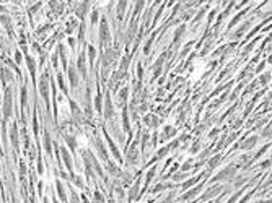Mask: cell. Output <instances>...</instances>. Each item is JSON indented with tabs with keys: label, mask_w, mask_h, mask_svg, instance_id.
<instances>
[{
	"label": "cell",
	"mask_w": 272,
	"mask_h": 203,
	"mask_svg": "<svg viewBox=\"0 0 272 203\" xmlns=\"http://www.w3.org/2000/svg\"><path fill=\"white\" fill-rule=\"evenodd\" d=\"M236 171H238V166H227L223 171H220L215 177L212 179V182H222V180H231L236 177Z\"/></svg>",
	"instance_id": "cell-1"
},
{
	"label": "cell",
	"mask_w": 272,
	"mask_h": 203,
	"mask_svg": "<svg viewBox=\"0 0 272 203\" xmlns=\"http://www.w3.org/2000/svg\"><path fill=\"white\" fill-rule=\"evenodd\" d=\"M39 91H41V96H42V99H44L47 109H49V85H47V75H42V76H41Z\"/></svg>",
	"instance_id": "cell-2"
},
{
	"label": "cell",
	"mask_w": 272,
	"mask_h": 203,
	"mask_svg": "<svg viewBox=\"0 0 272 203\" xmlns=\"http://www.w3.org/2000/svg\"><path fill=\"white\" fill-rule=\"evenodd\" d=\"M12 115V91L7 88L5 98H3V119L7 120Z\"/></svg>",
	"instance_id": "cell-3"
},
{
	"label": "cell",
	"mask_w": 272,
	"mask_h": 203,
	"mask_svg": "<svg viewBox=\"0 0 272 203\" xmlns=\"http://www.w3.org/2000/svg\"><path fill=\"white\" fill-rule=\"evenodd\" d=\"M109 41V28H108V21L104 18L101 20V25H99V42L104 44V42Z\"/></svg>",
	"instance_id": "cell-4"
},
{
	"label": "cell",
	"mask_w": 272,
	"mask_h": 203,
	"mask_svg": "<svg viewBox=\"0 0 272 203\" xmlns=\"http://www.w3.org/2000/svg\"><path fill=\"white\" fill-rule=\"evenodd\" d=\"M223 188H225V187H222V185H212L210 188H207V192L204 193L202 200H204V201H205V200H210L212 197H215V195H218V193L223 192Z\"/></svg>",
	"instance_id": "cell-5"
},
{
	"label": "cell",
	"mask_w": 272,
	"mask_h": 203,
	"mask_svg": "<svg viewBox=\"0 0 272 203\" xmlns=\"http://www.w3.org/2000/svg\"><path fill=\"white\" fill-rule=\"evenodd\" d=\"M59 153L62 155V158H64V163H65V166H67V169L70 171L74 174V166H72V158H70V155H69V151L65 150V148H59Z\"/></svg>",
	"instance_id": "cell-6"
},
{
	"label": "cell",
	"mask_w": 272,
	"mask_h": 203,
	"mask_svg": "<svg viewBox=\"0 0 272 203\" xmlns=\"http://www.w3.org/2000/svg\"><path fill=\"white\" fill-rule=\"evenodd\" d=\"M202 188H204V182H200L196 188H192V190H189V192H186L184 195H183V197H181V200H189V198H194L196 197V195L200 192V190H202Z\"/></svg>",
	"instance_id": "cell-7"
},
{
	"label": "cell",
	"mask_w": 272,
	"mask_h": 203,
	"mask_svg": "<svg viewBox=\"0 0 272 203\" xmlns=\"http://www.w3.org/2000/svg\"><path fill=\"white\" fill-rule=\"evenodd\" d=\"M104 115H106V119H111L112 117V115H114V107H112V103H111V96H109V94H108V96H106V107H104Z\"/></svg>",
	"instance_id": "cell-8"
},
{
	"label": "cell",
	"mask_w": 272,
	"mask_h": 203,
	"mask_svg": "<svg viewBox=\"0 0 272 203\" xmlns=\"http://www.w3.org/2000/svg\"><path fill=\"white\" fill-rule=\"evenodd\" d=\"M249 26H251V21H246V23L243 25V26H240L238 30H236V31H235V33H233V34L230 36V38H231V39H236V38H240V36H241L243 33H245V31L248 30Z\"/></svg>",
	"instance_id": "cell-9"
},
{
	"label": "cell",
	"mask_w": 272,
	"mask_h": 203,
	"mask_svg": "<svg viewBox=\"0 0 272 203\" xmlns=\"http://www.w3.org/2000/svg\"><path fill=\"white\" fill-rule=\"evenodd\" d=\"M0 21H2V23H3L5 30L8 31L10 34H13V26H12V20H10V16H7V15H2V16H0Z\"/></svg>",
	"instance_id": "cell-10"
},
{
	"label": "cell",
	"mask_w": 272,
	"mask_h": 203,
	"mask_svg": "<svg viewBox=\"0 0 272 203\" xmlns=\"http://www.w3.org/2000/svg\"><path fill=\"white\" fill-rule=\"evenodd\" d=\"M96 148H98V151H99V156H101V159L103 161H108V153H106V150H104V145H103V141L101 140H96Z\"/></svg>",
	"instance_id": "cell-11"
},
{
	"label": "cell",
	"mask_w": 272,
	"mask_h": 203,
	"mask_svg": "<svg viewBox=\"0 0 272 203\" xmlns=\"http://www.w3.org/2000/svg\"><path fill=\"white\" fill-rule=\"evenodd\" d=\"M10 135H12L10 138H12L13 148L18 150V127H17V125H13V127H12V133H10Z\"/></svg>",
	"instance_id": "cell-12"
},
{
	"label": "cell",
	"mask_w": 272,
	"mask_h": 203,
	"mask_svg": "<svg viewBox=\"0 0 272 203\" xmlns=\"http://www.w3.org/2000/svg\"><path fill=\"white\" fill-rule=\"evenodd\" d=\"M69 78H70V85H72V86L78 85V76H77V68L75 67L69 68Z\"/></svg>",
	"instance_id": "cell-13"
},
{
	"label": "cell",
	"mask_w": 272,
	"mask_h": 203,
	"mask_svg": "<svg viewBox=\"0 0 272 203\" xmlns=\"http://www.w3.org/2000/svg\"><path fill=\"white\" fill-rule=\"evenodd\" d=\"M104 136H106V140H108V143H109V148H111V151H112L114 158H116L117 161H121V155H119V151H117V148H116V145L112 143V140L109 138V135H108V133H104Z\"/></svg>",
	"instance_id": "cell-14"
},
{
	"label": "cell",
	"mask_w": 272,
	"mask_h": 203,
	"mask_svg": "<svg viewBox=\"0 0 272 203\" xmlns=\"http://www.w3.org/2000/svg\"><path fill=\"white\" fill-rule=\"evenodd\" d=\"M158 117H156V115H152V114H148L147 115V117H145V124L148 125V127H156V125H158Z\"/></svg>",
	"instance_id": "cell-15"
},
{
	"label": "cell",
	"mask_w": 272,
	"mask_h": 203,
	"mask_svg": "<svg viewBox=\"0 0 272 203\" xmlns=\"http://www.w3.org/2000/svg\"><path fill=\"white\" fill-rule=\"evenodd\" d=\"M77 67H78V70H80V73H82L83 76H87V68H85V55H83V54L78 57V63H77Z\"/></svg>",
	"instance_id": "cell-16"
},
{
	"label": "cell",
	"mask_w": 272,
	"mask_h": 203,
	"mask_svg": "<svg viewBox=\"0 0 272 203\" xmlns=\"http://www.w3.org/2000/svg\"><path fill=\"white\" fill-rule=\"evenodd\" d=\"M26 63H28V68H30V73L34 80V76H36V65H34V60L31 59V57H26Z\"/></svg>",
	"instance_id": "cell-17"
},
{
	"label": "cell",
	"mask_w": 272,
	"mask_h": 203,
	"mask_svg": "<svg viewBox=\"0 0 272 203\" xmlns=\"http://www.w3.org/2000/svg\"><path fill=\"white\" fill-rule=\"evenodd\" d=\"M26 104H28V88L21 86V107L26 109Z\"/></svg>",
	"instance_id": "cell-18"
},
{
	"label": "cell",
	"mask_w": 272,
	"mask_h": 203,
	"mask_svg": "<svg viewBox=\"0 0 272 203\" xmlns=\"http://www.w3.org/2000/svg\"><path fill=\"white\" fill-rule=\"evenodd\" d=\"M55 187H57V193H59V197H60V200L62 201H67V195H65V188H64V185L60 184V180L55 184Z\"/></svg>",
	"instance_id": "cell-19"
},
{
	"label": "cell",
	"mask_w": 272,
	"mask_h": 203,
	"mask_svg": "<svg viewBox=\"0 0 272 203\" xmlns=\"http://www.w3.org/2000/svg\"><path fill=\"white\" fill-rule=\"evenodd\" d=\"M256 141H257V136H251V138H248L245 143H243V150H251L254 145H256Z\"/></svg>",
	"instance_id": "cell-20"
},
{
	"label": "cell",
	"mask_w": 272,
	"mask_h": 203,
	"mask_svg": "<svg viewBox=\"0 0 272 203\" xmlns=\"http://www.w3.org/2000/svg\"><path fill=\"white\" fill-rule=\"evenodd\" d=\"M44 148H46V151H47V153L49 155H51V135H49V132H47V130H46V132H44Z\"/></svg>",
	"instance_id": "cell-21"
},
{
	"label": "cell",
	"mask_w": 272,
	"mask_h": 203,
	"mask_svg": "<svg viewBox=\"0 0 272 203\" xmlns=\"http://www.w3.org/2000/svg\"><path fill=\"white\" fill-rule=\"evenodd\" d=\"M108 171L112 174V176H121V174H122V172H121V169L117 168L116 164H112V163H108Z\"/></svg>",
	"instance_id": "cell-22"
},
{
	"label": "cell",
	"mask_w": 272,
	"mask_h": 203,
	"mask_svg": "<svg viewBox=\"0 0 272 203\" xmlns=\"http://www.w3.org/2000/svg\"><path fill=\"white\" fill-rule=\"evenodd\" d=\"M202 176H204V172H202V174H199V176H197V177H194V179H189L188 182H184V184H183V188H188V187H191V185H194L196 182H199L200 177H202Z\"/></svg>",
	"instance_id": "cell-23"
},
{
	"label": "cell",
	"mask_w": 272,
	"mask_h": 203,
	"mask_svg": "<svg viewBox=\"0 0 272 203\" xmlns=\"http://www.w3.org/2000/svg\"><path fill=\"white\" fill-rule=\"evenodd\" d=\"M174 133H176V130L173 127H165V130H163V136H165V138H171Z\"/></svg>",
	"instance_id": "cell-24"
},
{
	"label": "cell",
	"mask_w": 272,
	"mask_h": 203,
	"mask_svg": "<svg viewBox=\"0 0 272 203\" xmlns=\"http://www.w3.org/2000/svg\"><path fill=\"white\" fill-rule=\"evenodd\" d=\"M2 80H3V81H7V80H8V81H12V80H13V75L10 73V70L2 68Z\"/></svg>",
	"instance_id": "cell-25"
},
{
	"label": "cell",
	"mask_w": 272,
	"mask_h": 203,
	"mask_svg": "<svg viewBox=\"0 0 272 203\" xmlns=\"http://www.w3.org/2000/svg\"><path fill=\"white\" fill-rule=\"evenodd\" d=\"M220 155H217V156H213L212 159H210V161H209V169H213V168H215V166L220 163Z\"/></svg>",
	"instance_id": "cell-26"
},
{
	"label": "cell",
	"mask_w": 272,
	"mask_h": 203,
	"mask_svg": "<svg viewBox=\"0 0 272 203\" xmlns=\"http://www.w3.org/2000/svg\"><path fill=\"white\" fill-rule=\"evenodd\" d=\"M269 81H270V73H269V72H266L264 75L259 76V83H261V85H267Z\"/></svg>",
	"instance_id": "cell-27"
},
{
	"label": "cell",
	"mask_w": 272,
	"mask_h": 203,
	"mask_svg": "<svg viewBox=\"0 0 272 203\" xmlns=\"http://www.w3.org/2000/svg\"><path fill=\"white\" fill-rule=\"evenodd\" d=\"M245 182H248V177H243V176H240V177H236V179H235L233 185H235V187H241Z\"/></svg>",
	"instance_id": "cell-28"
},
{
	"label": "cell",
	"mask_w": 272,
	"mask_h": 203,
	"mask_svg": "<svg viewBox=\"0 0 272 203\" xmlns=\"http://www.w3.org/2000/svg\"><path fill=\"white\" fill-rule=\"evenodd\" d=\"M65 141H67V145L72 150H75V146H77V141H75V138H72V135H65Z\"/></svg>",
	"instance_id": "cell-29"
},
{
	"label": "cell",
	"mask_w": 272,
	"mask_h": 203,
	"mask_svg": "<svg viewBox=\"0 0 272 203\" xmlns=\"http://www.w3.org/2000/svg\"><path fill=\"white\" fill-rule=\"evenodd\" d=\"M243 193H245V188H241V190H238V192H236V193H235V195H233V197H231L230 200H228L227 203H235L236 200H238V198L241 197V195H243Z\"/></svg>",
	"instance_id": "cell-30"
},
{
	"label": "cell",
	"mask_w": 272,
	"mask_h": 203,
	"mask_svg": "<svg viewBox=\"0 0 272 203\" xmlns=\"http://www.w3.org/2000/svg\"><path fill=\"white\" fill-rule=\"evenodd\" d=\"M139 185H140V179H139L137 182L134 184V187H132V192H131V200L137 197V190H139Z\"/></svg>",
	"instance_id": "cell-31"
},
{
	"label": "cell",
	"mask_w": 272,
	"mask_h": 203,
	"mask_svg": "<svg viewBox=\"0 0 272 203\" xmlns=\"http://www.w3.org/2000/svg\"><path fill=\"white\" fill-rule=\"evenodd\" d=\"M127 7V2H119V7H117V15H119V20L122 18V13H124V8Z\"/></svg>",
	"instance_id": "cell-32"
},
{
	"label": "cell",
	"mask_w": 272,
	"mask_h": 203,
	"mask_svg": "<svg viewBox=\"0 0 272 203\" xmlns=\"http://www.w3.org/2000/svg\"><path fill=\"white\" fill-rule=\"evenodd\" d=\"M88 52H90V62L93 63V60H95V57H96V49L93 47V46H90L88 47Z\"/></svg>",
	"instance_id": "cell-33"
},
{
	"label": "cell",
	"mask_w": 272,
	"mask_h": 203,
	"mask_svg": "<svg viewBox=\"0 0 272 203\" xmlns=\"http://www.w3.org/2000/svg\"><path fill=\"white\" fill-rule=\"evenodd\" d=\"M184 31H186V26H184V25H181V26H179V30H178V31H176V36H174V41H178V39H179V38H181V36H183V33H184Z\"/></svg>",
	"instance_id": "cell-34"
},
{
	"label": "cell",
	"mask_w": 272,
	"mask_h": 203,
	"mask_svg": "<svg viewBox=\"0 0 272 203\" xmlns=\"http://www.w3.org/2000/svg\"><path fill=\"white\" fill-rule=\"evenodd\" d=\"M72 180H74V182H75V185L77 187H83V182H82V179L80 177H78V176H75V174H72Z\"/></svg>",
	"instance_id": "cell-35"
},
{
	"label": "cell",
	"mask_w": 272,
	"mask_h": 203,
	"mask_svg": "<svg viewBox=\"0 0 272 203\" xmlns=\"http://www.w3.org/2000/svg\"><path fill=\"white\" fill-rule=\"evenodd\" d=\"M57 81H59L60 90H62L64 93H67V88H65V85H64V80H62V76H60V75H57Z\"/></svg>",
	"instance_id": "cell-36"
},
{
	"label": "cell",
	"mask_w": 272,
	"mask_h": 203,
	"mask_svg": "<svg viewBox=\"0 0 272 203\" xmlns=\"http://www.w3.org/2000/svg\"><path fill=\"white\" fill-rule=\"evenodd\" d=\"M261 136H270V124H267L266 127H264V130H262Z\"/></svg>",
	"instance_id": "cell-37"
},
{
	"label": "cell",
	"mask_w": 272,
	"mask_h": 203,
	"mask_svg": "<svg viewBox=\"0 0 272 203\" xmlns=\"http://www.w3.org/2000/svg\"><path fill=\"white\" fill-rule=\"evenodd\" d=\"M95 200H96V203H104V197H103V193L95 192Z\"/></svg>",
	"instance_id": "cell-38"
},
{
	"label": "cell",
	"mask_w": 272,
	"mask_h": 203,
	"mask_svg": "<svg viewBox=\"0 0 272 203\" xmlns=\"http://www.w3.org/2000/svg\"><path fill=\"white\" fill-rule=\"evenodd\" d=\"M95 106H96V111H101V94H99V93H98V96H96Z\"/></svg>",
	"instance_id": "cell-39"
},
{
	"label": "cell",
	"mask_w": 272,
	"mask_h": 203,
	"mask_svg": "<svg viewBox=\"0 0 272 203\" xmlns=\"http://www.w3.org/2000/svg\"><path fill=\"white\" fill-rule=\"evenodd\" d=\"M127 93H129V90H127V88H122V90H121V93H119V99L124 101V99L127 98Z\"/></svg>",
	"instance_id": "cell-40"
},
{
	"label": "cell",
	"mask_w": 272,
	"mask_h": 203,
	"mask_svg": "<svg viewBox=\"0 0 272 203\" xmlns=\"http://www.w3.org/2000/svg\"><path fill=\"white\" fill-rule=\"evenodd\" d=\"M186 177H188V174H186V172H179V174H176V176H173L174 180H183Z\"/></svg>",
	"instance_id": "cell-41"
},
{
	"label": "cell",
	"mask_w": 272,
	"mask_h": 203,
	"mask_svg": "<svg viewBox=\"0 0 272 203\" xmlns=\"http://www.w3.org/2000/svg\"><path fill=\"white\" fill-rule=\"evenodd\" d=\"M153 174H155V168H152V169L148 171V174H147V185H148V182H150V180H152Z\"/></svg>",
	"instance_id": "cell-42"
},
{
	"label": "cell",
	"mask_w": 272,
	"mask_h": 203,
	"mask_svg": "<svg viewBox=\"0 0 272 203\" xmlns=\"http://www.w3.org/2000/svg\"><path fill=\"white\" fill-rule=\"evenodd\" d=\"M124 128L129 132V117H127V111H124Z\"/></svg>",
	"instance_id": "cell-43"
},
{
	"label": "cell",
	"mask_w": 272,
	"mask_h": 203,
	"mask_svg": "<svg viewBox=\"0 0 272 203\" xmlns=\"http://www.w3.org/2000/svg\"><path fill=\"white\" fill-rule=\"evenodd\" d=\"M124 185H129L131 184V180H132V177H131V174H124Z\"/></svg>",
	"instance_id": "cell-44"
},
{
	"label": "cell",
	"mask_w": 272,
	"mask_h": 203,
	"mask_svg": "<svg viewBox=\"0 0 272 203\" xmlns=\"http://www.w3.org/2000/svg\"><path fill=\"white\" fill-rule=\"evenodd\" d=\"M166 187H169V185H163V184H160V185H156L155 188H153V192L156 193V192H161V190H165Z\"/></svg>",
	"instance_id": "cell-45"
},
{
	"label": "cell",
	"mask_w": 272,
	"mask_h": 203,
	"mask_svg": "<svg viewBox=\"0 0 272 203\" xmlns=\"http://www.w3.org/2000/svg\"><path fill=\"white\" fill-rule=\"evenodd\" d=\"M147 141H148V133H144V140H142V150H145Z\"/></svg>",
	"instance_id": "cell-46"
},
{
	"label": "cell",
	"mask_w": 272,
	"mask_h": 203,
	"mask_svg": "<svg viewBox=\"0 0 272 203\" xmlns=\"http://www.w3.org/2000/svg\"><path fill=\"white\" fill-rule=\"evenodd\" d=\"M150 46H152V39H148V41H147V44H145V47H144V52H145V54L150 52Z\"/></svg>",
	"instance_id": "cell-47"
},
{
	"label": "cell",
	"mask_w": 272,
	"mask_h": 203,
	"mask_svg": "<svg viewBox=\"0 0 272 203\" xmlns=\"http://www.w3.org/2000/svg\"><path fill=\"white\" fill-rule=\"evenodd\" d=\"M254 192H256V190H253V192H249V193L246 195V197H245V198H241V201H240V203H246V201H248L249 198H251V197H253V193H254Z\"/></svg>",
	"instance_id": "cell-48"
},
{
	"label": "cell",
	"mask_w": 272,
	"mask_h": 203,
	"mask_svg": "<svg viewBox=\"0 0 272 203\" xmlns=\"http://www.w3.org/2000/svg\"><path fill=\"white\" fill-rule=\"evenodd\" d=\"M96 21H98V12L95 10V12H93V15H91V23H96Z\"/></svg>",
	"instance_id": "cell-49"
},
{
	"label": "cell",
	"mask_w": 272,
	"mask_h": 203,
	"mask_svg": "<svg viewBox=\"0 0 272 203\" xmlns=\"http://www.w3.org/2000/svg\"><path fill=\"white\" fill-rule=\"evenodd\" d=\"M33 128H34V133H38V122H36V115L33 117Z\"/></svg>",
	"instance_id": "cell-50"
},
{
	"label": "cell",
	"mask_w": 272,
	"mask_h": 203,
	"mask_svg": "<svg viewBox=\"0 0 272 203\" xmlns=\"http://www.w3.org/2000/svg\"><path fill=\"white\" fill-rule=\"evenodd\" d=\"M191 151H192V153H197V151H199V141H197V143H194V146H192V150H191Z\"/></svg>",
	"instance_id": "cell-51"
},
{
	"label": "cell",
	"mask_w": 272,
	"mask_h": 203,
	"mask_svg": "<svg viewBox=\"0 0 272 203\" xmlns=\"http://www.w3.org/2000/svg\"><path fill=\"white\" fill-rule=\"evenodd\" d=\"M72 203H78V197L75 192H72Z\"/></svg>",
	"instance_id": "cell-52"
},
{
	"label": "cell",
	"mask_w": 272,
	"mask_h": 203,
	"mask_svg": "<svg viewBox=\"0 0 272 203\" xmlns=\"http://www.w3.org/2000/svg\"><path fill=\"white\" fill-rule=\"evenodd\" d=\"M15 59H17V62H18V63L21 62V54L18 52V50H17V54H15Z\"/></svg>",
	"instance_id": "cell-53"
},
{
	"label": "cell",
	"mask_w": 272,
	"mask_h": 203,
	"mask_svg": "<svg viewBox=\"0 0 272 203\" xmlns=\"http://www.w3.org/2000/svg\"><path fill=\"white\" fill-rule=\"evenodd\" d=\"M267 166H270V159H266V161L262 163V168H267Z\"/></svg>",
	"instance_id": "cell-54"
},
{
	"label": "cell",
	"mask_w": 272,
	"mask_h": 203,
	"mask_svg": "<svg viewBox=\"0 0 272 203\" xmlns=\"http://www.w3.org/2000/svg\"><path fill=\"white\" fill-rule=\"evenodd\" d=\"M171 200H173V193H171V195H169V197H168L166 200H165L163 203H173V201H171Z\"/></svg>",
	"instance_id": "cell-55"
},
{
	"label": "cell",
	"mask_w": 272,
	"mask_h": 203,
	"mask_svg": "<svg viewBox=\"0 0 272 203\" xmlns=\"http://www.w3.org/2000/svg\"><path fill=\"white\" fill-rule=\"evenodd\" d=\"M264 65H266V63H264V62H262V63H259V67L256 68V72H261V70L264 68Z\"/></svg>",
	"instance_id": "cell-56"
},
{
	"label": "cell",
	"mask_w": 272,
	"mask_h": 203,
	"mask_svg": "<svg viewBox=\"0 0 272 203\" xmlns=\"http://www.w3.org/2000/svg\"><path fill=\"white\" fill-rule=\"evenodd\" d=\"M5 46H3V38H2V36H0V49H3Z\"/></svg>",
	"instance_id": "cell-57"
},
{
	"label": "cell",
	"mask_w": 272,
	"mask_h": 203,
	"mask_svg": "<svg viewBox=\"0 0 272 203\" xmlns=\"http://www.w3.org/2000/svg\"><path fill=\"white\" fill-rule=\"evenodd\" d=\"M69 44H70V46H75V41H74L72 38H70V39H69Z\"/></svg>",
	"instance_id": "cell-58"
},
{
	"label": "cell",
	"mask_w": 272,
	"mask_h": 203,
	"mask_svg": "<svg viewBox=\"0 0 272 203\" xmlns=\"http://www.w3.org/2000/svg\"><path fill=\"white\" fill-rule=\"evenodd\" d=\"M256 203H270V201H267V200H261V201H256Z\"/></svg>",
	"instance_id": "cell-59"
},
{
	"label": "cell",
	"mask_w": 272,
	"mask_h": 203,
	"mask_svg": "<svg viewBox=\"0 0 272 203\" xmlns=\"http://www.w3.org/2000/svg\"><path fill=\"white\" fill-rule=\"evenodd\" d=\"M109 203H116V200H114V198H111V200H109Z\"/></svg>",
	"instance_id": "cell-60"
},
{
	"label": "cell",
	"mask_w": 272,
	"mask_h": 203,
	"mask_svg": "<svg viewBox=\"0 0 272 203\" xmlns=\"http://www.w3.org/2000/svg\"><path fill=\"white\" fill-rule=\"evenodd\" d=\"M55 203H59V201H55Z\"/></svg>",
	"instance_id": "cell-61"
},
{
	"label": "cell",
	"mask_w": 272,
	"mask_h": 203,
	"mask_svg": "<svg viewBox=\"0 0 272 203\" xmlns=\"http://www.w3.org/2000/svg\"><path fill=\"white\" fill-rule=\"evenodd\" d=\"M215 203H218V201H215Z\"/></svg>",
	"instance_id": "cell-62"
}]
</instances>
